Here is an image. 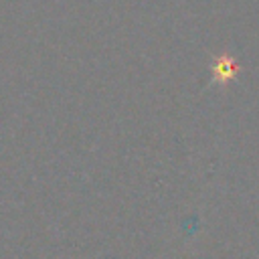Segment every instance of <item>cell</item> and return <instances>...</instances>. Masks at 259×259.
I'll list each match as a JSON object with an SVG mask.
<instances>
[{
    "mask_svg": "<svg viewBox=\"0 0 259 259\" xmlns=\"http://www.w3.org/2000/svg\"><path fill=\"white\" fill-rule=\"evenodd\" d=\"M210 73H212V81H214V83H219V85H229L231 81H235V79L239 77V67H237V63H235L229 55H223V57H219V59L214 61Z\"/></svg>",
    "mask_w": 259,
    "mask_h": 259,
    "instance_id": "1",
    "label": "cell"
}]
</instances>
